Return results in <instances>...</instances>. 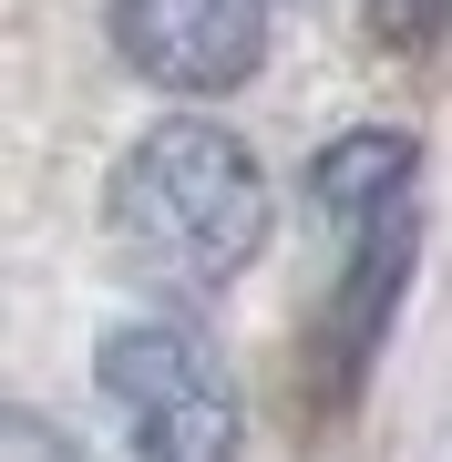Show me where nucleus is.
I'll use <instances>...</instances> for the list:
<instances>
[{
  "instance_id": "f03ea898",
  "label": "nucleus",
  "mask_w": 452,
  "mask_h": 462,
  "mask_svg": "<svg viewBox=\"0 0 452 462\" xmlns=\"http://www.w3.org/2000/svg\"><path fill=\"white\" fill-rule=\"evenodd\" d=\"M103 411L124 421V442L144 462H247V421H236V391L226 370L206 360L196 329L175 319H134V329L103 339Z\"/></svg>"
},
{
  "instance_id": "f257e3e1",
  "label": "nucleus",
  "mask_w": 452,
  "mask_h": 462,
  "mask_svg": "<svg viewBox=\"0 0 452 462\" xmlns=\"http://www.w3.org/2000/svg\"><path fill=\"white\" fill-rule=\"evenodd\" d=\"M103 226H114L124 278H144L154 298H217L268 247V175L226 124L175 114L114 165Z\"/></svg>"
},
{
  "instance_id": "20e7f679",
  "label": "nucleus",
  "mask_w": 452,
  "mask_h": 462,
  "mask_svg": "<svg viewBox=\"0 0 452 462\" xmlns=\"http://www.w3.org/2000/svg\"><path fill=\"white\" fill-rule=\"evenodd\" d=\"M411 236H421V216H411V206L370 216V226L350 236V288H339V309H329V401H350V391H360L370 349H381L391 309H401V278H411Z\"/></svg>"
},
{
  "instance_id": "39448f33",
  "label": "nucleus",
  "mask_w": 452,
  "mask_h": 462,
  "mask_svg": "<svg viewBox=\"0 0 452 462\" xmlns=\"http://www.w3.org/2000/svg\"><path fill=\"white\" fill-rule=\"evenodd\" d=\"M411 134H381V124H360V134H339L329 154L309 165V206L329 216L339 236H360L370 216H391V206H411Z\"/></svg>"
},
{
  "instance_id": "7ed1b4c3",
  "label": "nucleus",
  "mask_w": 452,
  "mask_h": 462,
  "mask_svg": "<svg viewBox=\"0 0 452 462\" xmlns=\"http://www.w3.org/2000/svg\"><path fill=\"white\" fill-rule=\"evenodd\" d=\"M103 21H114L124 62L185 103L236 93L268 51V0H103Z\"/></svg>"
},
{
  "instance_id": "0eeeda50",
  "label": "nucleus",
  "mask_w": 452,
  "mask_h": 462,
  "mask_svg": "<svg viewBox=\"0 0 452 462\" xmlns=\"http://www.w3.org/2000/svg\"><path fill=\"white\" fill-rule=\"evenodd\" d=\"M442 11V0H391V21H432Z\"/></svg>"
},
{
  "instance_id": "423d86ee",
  "label": "nucleus",
  "mask_w": 452,
  "mask_h": 462,
  "mask_svg": "<svg viewBox=\"0 0 452 462\" xmlns=\"http://www.w3.org/2000/svg\"><path fill=\"white\" fill-rule=\"evenodd\" d=\"M0 462H83V452H72V442H51L32 411H11V431H0Z\"/></svg>"
}]
</instances>
